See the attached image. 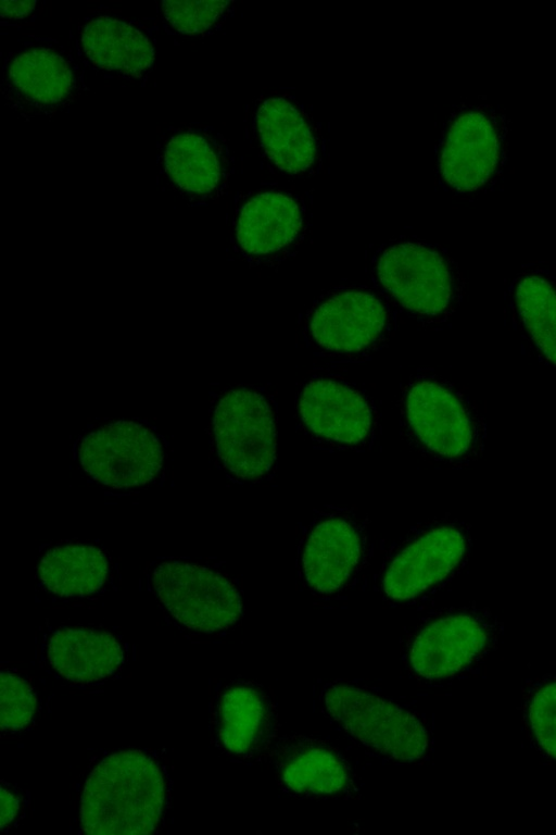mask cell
Returning <instances> with one entry per match:
<instances>
[{
    "label": "cell",
    "mask_w": 556,
    "mask_h": 835,
    "mask_svg": "<svg viewBox=\"0 0 556 835\" xmlns=\"http://www.w3.org/2000/svg\"><path fill=\"white\" fill-rule=\"evenodd\" d=\"M48 660L67 680L90 682L112 674L123 661V650L106 632L63 628L49 640Z\"/></svg>",
    "instance_id": "obj_18"
},
{
    "label": "cell",
    "mask_w": 556,
    "mask_h": 835,
    "mask_svg": "<svg viewBox=\"0 0 556 835\" xmlns=\"http://www.w3.org/2000/svg\"><path fill=\"white\" fill-rule=\"evenodd\" d=\"M108 575L104 553L88 545L72 544L49 550L39 565L43 585L60 596H86L98 590Z\"/></svg>",
    "instance_id": "obj_21"
},
{
    "label": "cell",
    "mask_w": 556,
    "mask_h": 835,
    "mask_svg": "<svg viewBox=\"0 0 556 835\" xmlns=\"http://www.w3.org/2000/svg\"><path fill=\"white\" fill-rule=\"evenodd\" d=\"M165 786L156 762L139 750L113 753L93 769L81 796L89 834H148L163 813Z\"/></svg>",
    "instance_id": "obj_1"
},
{
    "label": "cell",
    "mask_w": 556,
    "mask_h": 835,
    "mask_svg": "<svg viewBox=\"0 0 556 835\" xmlns=\"http://www.w3.org/2000/svg\"><path fill=\"white\" fill-rule=\"evenodd\" d=\"M356 527L342 518L316 524L304 546L302 565L306 582L316 591L330 594L349 579L361 557Z\"/></svg>",
    "instance_id": "obj_15"
},
{
    "label": "cell",
    "mask_w": 556,
    "mask_h": 835,
    "mask_svg": "<svg viewBox=\"0 0 556 835\" xmlns=\"http://www.w3.org/2000/svg\"><path fill=\"white\" fill-rule=\"evenodd\" d=\"M79 458L96 481L127 488L147 484L157 474L163 450L151 431L119 421L88 434L80 444Z\"/></svg>",
    "instance_id": "obj_5"
},
{
    "label": "cell",
    "mask_w": 556,
    "mask_h": 835,
    "mask_svg": "<svg viewBox=\"0 0 556 835\" xmlns=\"http://www.w3.org/2000/svg\"><path fill=\"white\" fill-rule=\"evenodd\" d=\"M161 161L168 180L192 197L215 192L226 174L223 148L212 135L200 129L172 133L162 148Z\"/></svg>",
    "instance_id": "obj_14"
},
{
    "label": "cell",
    "mask_w": 556,
    "mask_h": 835,
    "mask_svg": "<svg viewBox=\"0 0 556 835\" xmlns=\"http://www.w3.org/2000/svg\"><path fill=\"white\" fill-rule=\"evenodd\" d=\"M228 1H163V15L170 27L184 34H201L216 26Z\"/></svg>",
    "instance_id": "obj_24"
},
{
    "label": "cell",
    "mask_w": 556,
    "mask_h": 835,
    "mask_svg": "<svg viewBox=\"0 0 556 835\" xmlns=\"http://www.w3.org/2000/svg\"><path fill=\"white\" fill-rule=\"evenodd\" d=\"M299 409L314 434L332 441L357 444L371 428V411L365 398L331 379L311 381L302 391Z\"/></svg>",
    "instance_id": "obj_13"
},
{
    "label": "cell",
    "mask_w": 556,
    "mask_h": 835,
    "mask_svg": "<svg viewBox=\"0 0 556 835\" xmlns=\"http://www.w3.org/2000/svg\"><path fill=\"white\" fill-rule=\"evenodd\" d=\"M18 800L4 785L1 788V827L10 824L17 814Z\"/></svg>",
    "instance_id": "obj_28"
},
{
    "label": "cell",
    "mask_w": 556,
    "mask_h": 835,
    "mask_svg": "<svg viewBox=\"0 0 556 835\" xmlns=\"http://www.w3.org/2000/svg\"><path fill=\"white\" fill-rule=\"evenodd\" d=\"M523 324L543 354L556 365V291L539 276L523 277L516 288Z\"/></svg>",
    "instance_id": "obj_23"
},
{
    "label": "cell",
    "mask_w": 556,
    "mask_h": 835,
    "mask_svg": "<svg viewBox=\"0 0 556 835\" xmlns=\"http://www.w3.org/2000/svg\"><path fill=\"white\" fill-rule=\"evenodd\" d=\"M153 585L162 603L189 628L212 633L232 625L241 615L237 589L206 568L164 562L154 571Z\"/></svg>",
    "instance_id": "obj_4"
},
{
    "label": "cell",
    "mask_w": 556,
    "mask_h": 835,
    "mask_svg": "<svg viewBox=\"0 0 556 835\" xmlns=\"http://www.w3.org/2000/svg\"><path fill=\"white\" fill-rule=\"evenodd\" d=\"M528 715L535 739L556 759V682L541 686L533 694Z\"/></svg>",
    "instance_id": "obj_26"
},
{
    "label": "cell",
    "mask_w": 556,
    "mask_h": 835,
    "mask_svg": "<svg viewBox=\"0 0 556 835\" xmlns=\"http://www.w3.org/2000/svg\"><path fill=\"white\" fill-rule=\"evenodd\" d=\"M488 636L485 624L475 615L457 613L438 619L416 636L410 664L428 680L451 676L476 659Z\"/></svg>",
    "instance_id": "obj_8"
},
{
    "label": "cell",
    "mask_w": 556,
    "mask_h": 835,
    "mask_svg": "<svg viewBox=\"0 0 556 835\" xmlns=\"http://www.w3.org/2000/svg\"><path fill=\"white\" fill-rule=\"evenodd\" d=\"M302 225L299 205L280 192H263L241 209L236 224L237 240L248 253L267 254L290 245Z\"/></svg>",
    "instance_id": "obj_19"
},
{
    "label": "cell",
    "mask_w": 556,
    "mask_h": 835,
    "mask_svg": "<svg viewBox=\"0 0 556 835\" xmlns=\"http://www.w3.org/2000/svg\"><path fill=\"white\" fill-rule=\"evenodd\" d=\"M498 138L480 112L459 115L450 126L440 157L445 182L457 190H473L488 182L498 160Z\"/></svg>",
    "instance_id": "obj_11"
},
{
    "label": "cell",
    "mask_w": 556,
    "mask_h": 835,
    "mask_svg": "<svg viewBox=\"0 0 556 835\" xmlns=\"http://www.w3.org/2000/svg\"><path fill=\"white\" fill-rule=\"evenodd\" d=\"M465 550V537L455 527L440 526L427 532L392 560L382 578L383 591L394 600L415 598L445 578Z\"/></svg>",
    "instance_id": "obj_7"
},
{
    "label": "cell",
    "mask_w": 556,
    "mask_h": 835,
    "mask_svg": "<svg viewBox=\"0 0 556 835\" xmlns=\"http://www.w3.org/2000/svg\"><path fill=\"white\" fill-rule=\"evenodd\" d=\"M76 79L70 61L46 48H27L14 54L4 73L7 97L29 111H49L73 96Z\"/></svg>",
    "instance_id": "obj_10"
},
{
    "label": "cell",
    "mask_w": 556,
    "mask_h": 835,
    "mask_svg": "<svg viewBox=\"0 0 556 835\" xmlns=\"http://www.w3.org/2000/svg\"><path fill=\"white\" fill-rule=\"evenodd\" d=\"M277 769L283 784L300 794H334L350 783L344 762L330 749L311 739L286 743L279 749Z\"/></svg>",
    "instance_id": "obj_20"
},
{
    "label": "cell",
    "mask_w": 556,
    "mask_h": 835,
    "mask_svg": "<svg viewBox=\"0 0 556 835\" xmlns=\"http://www.w3.org/2000/svg\"><path fill=\"white\" fill-rule=\"evenodd\" d=\"M329 715L364 746L389 758L413 761L428 747V734L415 714L362 688L332 684L324 691Z\"/></svg>",
    "instance_id": "obj_2"
},
{
    "label": "cell",
    "mask_w": 556,
    "mask_h": 835,
    "mask_svg": "<svg viewBox=\"0 0 556 835\" xmlns=\"http://www.w3.org/2000/svg\"><path fill=\"white\" fill-rule=\"evenodd\" d=\"M382 286L404 307L419 314L442 312L452 297V279L443 258L430 248L402 242L379 257Z\"/></svg>",
    "instance_id": "obj_6"
},
{
    "label": "cell",
    "mask_w": 556,
    "mask_h": 835,
    "mask_svg": "<svg viewBox=\"0 0 556 835\" xmlns=\"http://www.w3.org/2000/svg\"><path fill=\"white\" fill-rule=\"evenodd\" d=\"M83 50L97 67L140 77L152 65L154 50L150 39L131 24L111 16H99L84 26Z\"/></svg>",
    "instance_id": "obj_17"
},
{
    "label": "cell",
    "mask_w": 556,
    "mask_h": 835,
    "mask_svg": "<svg viewBox=\"0 0 556 835\" xmlns=\"http://www.w3.org/2000/svg\"><path fill=\"white\" fill-rule=\"evenodd\" d=\"M36 8L35 1H2L1 16L3 18H23Z\"/></svg>",
    "instance_id": "obj_27"
},
{
    "label": "cell",
    "mask_w": 556,
    "mask_h": 835,
    "mask_svg": "<svg viewBox=\"0 0 556 835\" xmlns=\"http://www.w3.org/2000/svg\"><path fill=\"white\" fill-rule=\"evenodd\" d=\"M386 322V309L374 295L344 291L320 303L313 313L309 327L319 346L353 352L375 341Z\"/></svg>",
    "instance_id": "obj_12"
},
{
    "label": "cell",
    "mask_w": 556,
    "mask_h": 835,
    "mask_svg": "<svg viewBox=\"0 0 556 835\" xmlns=\"http://www.w3.org/2000/svg\"><path fill=\"white\" fill-rule=\"evenodd\" d=\"M218 454L236 476L254 479L266 474L275 461L276 429L265 398L250 389L225 394L213 415Z\"/></svg>",
    "instance_id": "obj_3"
},
{
    "label": "cell",
    "mask_w": 556,
    "mask_h": 835,
    "mask_svg": "<svg viewBox=\"0 0 556 835\" xmlns=\"http://www.w3.org/2000/svg\"><path fill=\"white\" fill-rule=\"evenodd\" d=\"M268 708L258 690L248 686L227 689L219 701L218 733L223 746L235 755L254 750L265 736Z\"/></svg>",
    "instance_id": "obj_22"
},
{
    "label": "cell",
    "mask_w": 556,
    "mask_h": 835,
    "mask_svg": "<svg viewBox=\"0 0 556 835\" xmlns=\"http://www.w3.org/2000/svg\"><path fill=\"white\" fill-rule=\"evenodd\" d=\"M36 698L27 681L16 674L1 672V728L16 731L31 721Z\"/></svg>",
    "instance_id": "obj_25"
},
{
    "label": "cell",
    "mask_w": 556,
    "mask_h": 835,
    "mask_svg": "<svg viewBox=\"0 0 556 835\" xmlns=\"http://www.w3.org/2000/svg\"><path fill=\"white\" fill-rule=\"evenodd\" d=\"M258 140L268 158L282 171L300 173L315 161L316 144L306 119L290 101L269 98L255 116Z\"/></svg>",
    "instance_id": "obj_16"
},
{
    "label": "cell",
    "mask_w": 556,
    "mask_h": 835,
    "mask_svg": "<svg viewBox=\"0 0 556 835\" xmlns=\"http://www.w3.org/2000/svg\"><path fill=\"white\" fill-rule=\"evenodd\" d=\"M408 422L433 452L451 459L466 454L473 441L470 418L462 402L443 386L419 382L406 399Z\"/></svg>",
    "instance_id": "obj_9"
}]
</instances>
